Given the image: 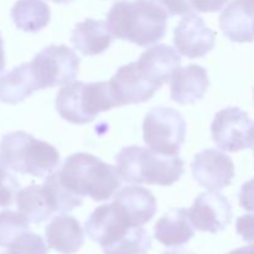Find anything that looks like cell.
Here are the masks:
<instances>
[{
    "label": "cell",
    "mask_w": 254,
    "mask_h": 254,
    "mask_svg": "<svg viewBox=\"0 0 254 254\" xmlns=\"http://www.w3.org/2000/svg\"><path fill=\"white\" fill-rule=\"evenodd\" d=\"M168 15L146 0L118 1L107 14V26L114 37L149 47L164 39Z\"/></svg>",
    "instance_id": "6da1fadb"
},
{
    "label": "cell",
    "mask_w": 254,
    "mask_h": 254,
    "mask_svg": "<svg viewBox=\"0 0 254 254\" xmlns=\"http://www.w3.org/2000/svg\"><path fill=\"white\" fill-rule=\"evenodd\" d=\"M59 173L69 190L97 202L113 197L123 180L118 168L87 153L69 155Z\"/></svg>",
    "instance_id": "7a4b0ae2"
},
{
    "label": "cell",
    "mask_w": 254,
    "mask_h": 254,
    "mask_svg": "<svg viewBox=\"0 0 254 254\" xmlns=\"http://www.w3.org/2000/svg\"><path fill=\"white\" fill-rule=\"evenodd\" d=\"M116 161L122 179L136 185L171 186L185 173V163L179 155H164L136 145L122 149Z\"/></svg>",
    "instance_id": "3957f363"
},
{
    "label": "cell",
    "mask_w": 254,
    "mask_h": 254,
    "mask_svg": "<svg viewBox=\"0 0 254 254\" xmlns=\"http://www.w3.org/2000/svg\"><path fill=\"white\" fill-rule=\"evenodd\" d=\"M0 156L7 169L35 178L50 175L61 160L54 145L25 131H12L2 136Z\"/></svg>",
    "instance_id": "277c9868"
},
{
    "label": "cell",
    "mask_w": 254,
    "mask_h": 254,
    "mask_svg": "<svg viewBox=\"0 0 254 254\" xmlns=\"http://www.w3.org/2000/svg\"><path fill=\"white\" fill-rule=\"evenodd\" d=\"M62 119L82 126L96 119L102 112L118 107L109 82H71L59 91L55 101Z\"/></svg>",
    "instance_id": "5b68a950"
},
{
    "label": "cell",
    "mask_w": 254,
    "mask_h": 254,
    "mask_svg": "<svg viewBox=\"0 0 254 254\" xmlns=\"http://www.w3.org/2000/svg\"><path fill=\"white\" fill-rule=\"evenodd\" d=\"M185 118L174 108L159 107L144 118V141L149 149L164 155H179L186 136Z\"/></svg>",
    "instance_id": "8992f818"
},
{
    "label": "cell",
    "mask_w": 254,
    "mask_h": 254,
    "mask_svg": "<svg viewBox=\"0 0 254 254\" xmlns=\"http://www.w3.org/2000/svg\"><path fill=\"white\" fill-rule=\"evenodd\" d=\"M81 60L76 52L66 45H51L45 47L34 57L32 73L39 89L66 86L76 79Z\"/></svg>",
    "instance_id": "52a82bcc"
},
{
    "label": "cell",
    "mask_w": 254,
    "mask_h": 254,
    "mask_svg": "<svg viewBox=\"0 0 254 254\" xmlns=\"http://www.w3.org/2000/svg\"><path fill=\"white\" fill-rule=\"evenodd\" d=\"M211 135L218 149L237 153L254 145V122L237 107L222 109L215 116Z\"/></svg>",
    "instance_id": "ba28073f"
},
{
    "label": "cell",
    "mask_w": 254,
    "mask_h": 254,
    "mask_svg": "<svg viewBox=\"0 0 254 254\" xmlns=\"http://www.w3.org/2000/svg\"><path fill=\"white\" fill-rule=\"evenodd\" d=\"M134 228L113 202L102 205L87 220L84 230L93 242L106 251L121 242Z\"/></svg>",
    "instance_id": "9c48e42d"
},
{
    "label": "cell",
    "mask_w": 254,
    "mask_h": 254,
    "mask_svg": "<svg viewBox=\"0 0 254 254\" xmlns=\"http://www.w3.org/2000/svg\"><path fill=\"white\" fill-rule=\"evenodd\" d=\"M189 218L197 231L218 233L232 221V207L230 201L218 191L202 192L189 210Z\"/></svg>",
    "instance_id": "30bf717a"
},
{
    "label": "cell",
    "mask_w": 254,
    "mask_h": 254,
    "mask_svg": "<svg viewBox=\"0 0 254 254\" xmlns=\"http://www.w3.org/2000/svg\"><path fill=\"white\" fill-rule=\"evenodd\" d=\"M174 44L180 55L188 59H200L212 51L216 32L195 12L185 15L174 29Z\"/></svg>",
    "instance_id": "8fae6325"
},
{
    "label": "cell",
    "mask_w": 254,
    "mask_h": 254,
    "mask_svg": "<svg viewBox=\"0 0 254 254\" xmlns=\"http://www.w3.org/2000/svg\"><path fill=\"white\" fill-rule=\"evenodd\" d=\"M191 171L198 185L210 191H220L232 183L235 164L230 156L217 149H207L195 156Z\"/></svg>",
    "instance_id": "7c38bea8"
},
{
    "label": "cell",
    "mask_w": 254,
    "mask_h": 254,
    "mask_svg": "<svg viewBox=\"0 0 254 254\" xmlns=\"http://www.w3.org/2000/svg\"><path fill=\"white\" fill-rule=\"evenodd\" d=\"M109 83L118 107L144 103L159 89L143 76L136 61L119 67Z\"/></svg>",
    "instance_id": "4fadbf2b"
},
{
    "label": "cell",
    "mask_w": 254,
    "mask_h": 254,
    "mask_svg": "<svg viewBox=\"0 0 254 254\" xmlns=\"http://www.w3.org/2000/svg\"><path fill=\"white\" fill-rule=\"evenodd\" d=\"M138 66L143 76L150 83L160 88L171 81L180 68L181 57L175 49L168 45H155L140 55Z\"/></svg>",
    "instance_id": "5bb4252c"
},
{
    "label": "cell",
    "mask_w": 254,
    "mask_h": 254,
    "mask_svg": "<svg viewBox=\"0 0 254 254\" xmlns=\"http://www.w3.org/2000/svg\"><path fill=\"white\" fill-rule=\"evenodd\" d=\"M114 205L134 227H143L155 216L158 205L153 193L141 186H127L114 195Z\"/></svg>",
    "instance_id": "9a60e30c"
},
{
    "label": "cell",
    "mask_w": 254,
    "mask_h": 254,
    "mask_svg": "<svg viewBox=\"0 0 254 254\" xmlns=\"http://www.w3.org/2000/svg\"><path fill=\"white\" fill-rule=\"evenodd\" d=\"M220 27L232 42L254 41V0H233L221 14Z\"/></svg>",
    "instance_id": "2e32d148"
},
{
    "label": "cell",
    "mask_w": 254,
    "mask_h": 254,
    "mask_svg": "<svg viewBox=\"0 0 254 254\" xmlns=\"http://www.w3.org/2000/svg\"><path fill=\"white\" fill-rule=\"evenodd\" d=\"M210 86L207 71L198 64L180 67L171 78V101L178 104H193L203 98Z\"/></svg>",
    "instance_id": "e0dca14e"
},
{
    "label": "cell",
    "mask_w": 254,
    "mask_h": 254,
    "mask_svg": "<svg viewBox=\"0 0 254 254\" xmlns=\"http://www.w3.org/2000/svg\"><path fill=\"white\" fill-rule=\"evenodd\" d=\"M47 245L62 254H73L83 246L84 233L78 221L72 216L60 215L51 220L46 231Z\"/></svg>",
    "instance_id": "ac0fdd59"
},
{
    "label": "cell",
    "mask_w": 254,
    "mask_h": 254,
    "mask_svg": "<svg viewBox=\"0 0 254 254\" xmlns=\"http://www.w3.org/2000/svg\"><path fill=\"white\" fill-rule=\"evenodd\" d=\"M71 41L74 49L84 56H97L108 50L113 35L103 20L86 19L76 25Z\"/></svg>",
    "instance_id": "d6986e66"
},
{
    "label": "cell",
    "mask_w": 254,
    "mask_h": 254,
    "mask_svg": "<svg viewBox=\"0 0 254 254\" xmlns=\"http://www.w3.org/2000/svg\"><path fill=\"white\" fill-rule=\"evenodd\" d=\"M189 218V210L174 208L163 216L154 227V236L166 247H180L186 245L195 235Z\"/></svg>",
    "instance_id": "ffe728a7"
},
{
    "label": "cell",
    "mask_w": 254,
    "mask_h": 254,
    "mask_svg": "<svg viewBox=\"0 0 254 254\" xmlns=\"http://www.w3.org/2000/svg\"><path fill=\"white\" fill-rule=\"evenodd\" d=\"M39 91L31 64L25 62L0 76V102L16 104Z\"/></svg>",
    "instance_id": "44dd1931"
},
{
    "label": "cell",
    "mask_w": 254,
    "mask_h": 254,
    "mask_svg": "<svg viewBox=\"0 0 254 254\" xmlns=\"http://www.w3.org/2000/svg\"><path fill=\"white\" fill-rule=\"evenodd\" d=\"M15 26L30 34H36L49 25L50 7L44 0H17L11 9Z\"/></svg>",
    "instance_id": "7402d4cb"
},
{
    "label": "cell",
    "mask_w": 254,
    "mask_h": 254,
    "mask_svg": "<svg viewBox=\"0 0 254 254\" xmlns=\"http://www.w3.org/2000/svg\"><path fill=\"white\" fill-rule=\"evenodd\" d=\"M16 205L20 213L32 223H41L55 212L44 186L31 185L22 189L16 195Z\"/></svg>",
    "instance_id": "603a6c76"
},
{
    "label": "cell",
    "mask_w": 254,
    "mask_h": 254,
    "mask_svg": "<svg viewBox=\"0 0 254 254\" xmlns=\"http://www.w3.org/2000/svg\"><path fill=\"white\" fill-rule=\"evenodd\" d=\"M42 186L49 196L55 212H71L73 208L79 207L83 203L84 197L77 195L62 183L59 171L50 174Z\"/></svg>",
    "instance_id": "cb8c5ba5"
},
{
    "label": "cell",
    "mask_w": 254,
    "mask_h": 254,
    "mask_svg": "<svg viewBox=\"0 0 254 254\" xmlns=\"http://www.w3.org/2000/svg\"><path fill=\"white\" fill-rule=\"evenodd\" d=\"M29 220L15 211L0 212V247H9L24 233L29 232Z\"/></svg>",
    "instance_id": "d4e9b609"
},
{
    "label": "cell",
    "mask_w": 254,
    "mask_h": 254,
    "mask_svg": "<svg viewBox=\"0 0 254 254\" xmlns=\"http://www.w3.org/2000/svg\"><path fill=\"white\" fill-rule=\"evenodd\" d=\"M151 238L143 227H134L121 242L103 251L104 254H144L150 248Z\"/></svg>",
    "instance_id": "484cf974"
},
{
    "label": "cell",
    "mask_w": 254,
    "mask_h": 254,
    "mask_svg": "<svg viewBox=\"0 0 254 254\" xmlns=\"http://www.w3.org/2000/svg\"><path fill=\"white\" fill-rule=\"evenodd\" d=\"M47 246L40 236L26 232L9 246L6 252L0 254H47Z\"/></svg>",
    "instance_id": "4316f807"
},
{
    "label": "cell",
    "mask_w": 254,
    "mask_h": 254,
    "mask_svg": "<svg viewBox=\"0 0 254 254\" xmlns=\"http://www.w3.org/2000/svg\"><path fill=\"white\" fill-rule=\"evenodd\" d=\"M20 191V184L12 174L7 171L0 156V207L10 206Z\"/></svg>",
    "instance_id": "83f0119b"
},
{
    "label": "cell",
    "mask_w": 254,
    "mask_h": 254,
    "mask_svg": "<svg viewBox=\"0 0 254 254\" xmlns=\"http://www.w3.org/2000/svg\"><path fill=\"white\" fill-rule=\"evenodd\" d=\"M163 10L169 17L175 15H188L193 12L189 0H146Z\"/></svg>",
    "instance_id": "f1b7e54d"
},
{
    "label": "cell",
    "mask_w": 254,
    "mask_h": 254,
    "mask_svg": "<svg viewBox=\"0 0 254 254\" xmlns=\"http://www.w3.org/2000/svg\"><path fill=\"white\" fill-rule=\"evenodd\" d=\"M236 230L246 242H254V215H245L237 218Z\"/></svg>",
    "instance_id": "f546056e"
},
{
    "label": "cell",
    "mask_w": 254,
    "mask_h": 254,
    "mask_svg": "<svg viewBox=\"0 0 254 254\" xmlns=\"http://www.w3.org/2000/svg\"><path fill=\"white\" fill-rule=\"evenodd\" d=\"M230 0H189L193 11L216 12L220 11Z\"/></svg>",
    "instance_id": "4dcf8cb0"
},
{
    "label": "cell",
    "mask_w": 254,
    "mask_h": 254,
    "mask_svg": "<svg viewBox=\"0 0 254 254\" xmlns=\"http://www.w3.org/2000/svg\"><path fill=\"white\" fill-rule=\"evenodd\" d=\"M238 198L241 207L250 212H254V179L243 184Z\"/></svg>",
    "instance_id": "1f68e13d"
},
{
    "label": "cell",
    "mask_w": 254,
    "mask_h": 254,
    "mask_svg": "<svg viewBox=\"0 0 254 254\" xmlns=\"http://www.w3.org/2000/svg\"><path fill=\"white\" fill-rule=\"evenodd\" d=\"M5 68V52H4V42H2L1 35H0V73Z\"/></svg>",
    "instance_id": "d6a6232c"
},
{
    "label": "cell",
    "mask_w": 254,
    "mask_h": 254,
    "mask_svg": "<svg viewBox=\"0 0 254 254\" xmlns=\"http://www.w3.org/2000/svg\"><path fill=\"white\" fill-rule=\"evenodd\" d=\"M228 254H254V245L246 246V247L238 248V250L233 251V252Z\"/></svg>",
    "instance_id": "836d02e7"
},
{
    "label": "cell",
    "mask_w": 254,
    "mask_h": 254,
    "mask_svg": "<svg viewBox=\"0 0 254 254\" xmlns=\"http://www.w3.org/2000/svg\"><path fill=\"white\" fill-rule=\"evenodd\" d=\"M164 254H191V253H188V252H185V251H170V252H166V253H164Z\"/></svg>",
    "instance_id": "e575fe53"
},
{
    "label": "cell",
    "mask_w": 254,
    "mask_h": 254,
    "mask_svg": "<svg viewBox=\"0 0 254 254\" xmlns=\"http://www.w3.org/2000/svg\"><path fill=\"white\" fill-rule=\"evenodd\" d=\"M51 1L56 2V4H68V2L73 1V0H51Z\"/></svg>",
    "instance_id": "d590c367"
},
{
    "label": "cell",
    "mask_w": 254,
    "mask_h": 254,
    "mask_svg": "<svg viewBox=\"0 0 254 254\" xmlns=\"http://www.w3.org/2000/svg\"><path fill=\"white\" fill-rule=\"evenodd\" d=\"M253 150H254V145H253Z\"/></svg>",
    "instance_id": "8d00e7d4"
}]
</instances>
